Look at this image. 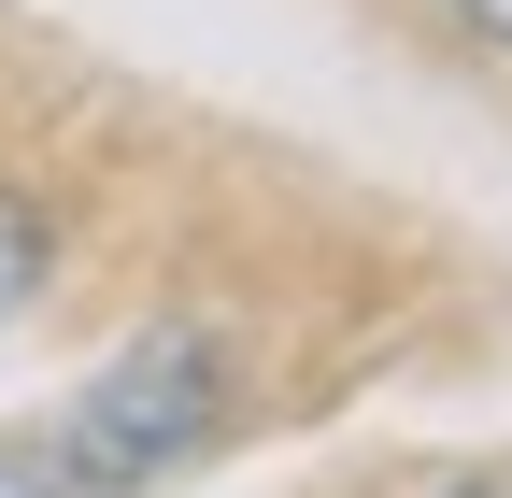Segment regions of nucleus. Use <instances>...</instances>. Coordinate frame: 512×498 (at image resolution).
I'll return each mask as SVG.
<instances>
[{
	"mask_svg": "<svg viewBox=\"0 0 512 498\" xmlns=\"http://www.w3.org/2000/svg\"><path fill=\"white\" fill-rule=\"evenodd\" d=\"M214 413H228L214 342H200V328H157V342H128L100 385L72 399V427H57V484H157L171 456L214 442Z\"/></svg>",
	"mask_w": 512,
	"mask_h": 498,
	"instance_id": "obj_1",
	"label": "nucleus"
},
{
	"mask_svg": "<svg viewBox=\"0 0 512 498\" xmlns=\"http://www.w3.org/2000/svg\"><path fill=\"white\" fill-rule=\"evenodd\" d=\"M29 285H43V214L15 200V185H0V314H15Z\"/></svg>",
	"mask_w": 512,
	"mask_h": 498,
	"instance_id": "obj_2",
	"label": "nucleus"
},
{
	"mask_svg": "<svg viewBox=\"0 0 512 498\" xmlns=\"http://www.w3.org/2000/svg\"><path fill=\"white\" fill-rule=\"evenodd\" d=\"M0 498H72V484H57V456H15V442H0Z\"/></svg>",
	"mask_w": 512,
	"mask_h": 498,
	"instance_id": "obj_3",
	"label": "nucleus"
},
{
	"mask_svg": "<svg viewBox=\"0 0 512 498\" xmlns=\"http://www.w3.org/2000/svg\"><path fill=\"white\" fill-rule=\"evenodd\" d=\"M441 15H456L470 43H512V0H441Z\"/></svg>",
	"mask_w": 512,
	"mask_h": 498,
	"instance_id": "obj_4",
	"label": "nucleus"
}]
</instances>
